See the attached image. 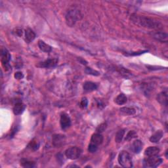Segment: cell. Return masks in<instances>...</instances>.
Listing matches in <instances>:
<instances>
[{"label": "cell", "mask_w": 168, "mask_h": 168, "mask_svg": "<svg viewBox=\"0 0 168 168\" xmlns=\"http://www.w3.org/2000/svg\"><path fill=\"white\" fill-rule=\"evenodd\" d=\"M120 110L121 113L130 116L134 115L135 112H136L135 110L133 108H131V107H122V108H120Z\"/></svg>", "instance_id": "44dd1931"}, {"label": "cell", "mask_w": 168, "mask_h": 168, "mask_svg": "<svg viewBox=\"0 0 168 168\" xmlns=\"http://www.w3.org/2000/svg\"><path fill=\"white\" fill-rule=\"evenodd\" d=\"M88 105V101L86 98H83L80 102V107L82 108H86Z\"/></svg>", "instance_id": "f1b7e54d"}, {"label": "cell", "mask_w": 168, "mask_h": 168, "mask_svg": "<svg viewBox=\"0 0 168 168\" xmlns=\"http://www.w3.org/2000/svg\"><path fill=\"white\" fill-rule=\"evenodd\" d=\"M118 72L125 78H129L131 76V73L130 72V71L124 69V68H120V69H119Z\"/></svg>", "instance_id": "cb8c5ba5"}, {"label": "cell", "mask_w": 168, "mask_h": 168, "mask_svg": "<svg viewBox=\"0 0 168 168\" xmlns=\"http://www.w3.org/2000/svg\"><path fill=\"white\" fill-rule=\"evenodd\" d=\"M39 146H40V145H39L38 142H34V141H32L30 142V146L31 147V148H32L33 150H35H35L38 149Z\"/></svg>", "instance_id": "f546056e"}, {"label": "cell", "mask_w": 168, "mask_h": 168, "mask_svg": "<svg viewBox=\"0 0 168 168\" xmlns=\"http://www.w3.org/2000/svg\"><path fill=\"white\" fill-rule=\"evenodd\" d=\"M38 47L40 49L41 51L45 52V53H49L51 51L52 48L50 45L46 44L44 41L42 40H39L38 41Z\"/></svg>", "instance_id": "ac0fdd59"}, {"label": "cell", "mask_w": 168, "mask_h": 168, "mask_svg": "<svg viewBox=\"0 0 168 168\" xmlns=\"http://www.w3.org/2000/svg\"><path fill=\"white\" fill-rule=\"evenodd\" d=\"M21 166L24 167H35V163L33 162H30L26 160H21Z\"/></svg>", "instance_id": "603a6c76"}, {"label": "cell", "mask_w": 168, "mask_h": 168, "mask_svg": "<svg viewBox=\"0 0 168 168\" xmlns=\"http://www.w3.org/2000/svg\"><path fill=\"white\" fill-rule=\"evenodd\" d=\"M65 141V137L63 135H55L53 137V144L57 147L62 146Z\"/></svg>", "instance_id": "9c48e42d"}, {"label": "cell", "mask_w": 168, "mask_h": 168, "mask_svg": "<svg viewBox=\"0 0 168 168\" xmlns=\"http://www.w3.org/2000/svg\"><path fill=\"white\" fill-rule=\"evenodd\" d=\"M97 148H98V145L93 143V142H91L88 146V151L92 153L95 152L97 151Z\"/></svg>", "instance_id": "484cf974"}, {"label": "cell", "mask_w": 168, "mask_h": 168, "mask_svg": "<svg viewBox=\"0 0 168 168\" xmlns=\"http://www.w3.org/2000/svg\"><path fill=\"white\" fill-rule=\"evenodd\" d=\"M25 109V105H23L22 102H18L13 107V113L15 115H19L22 114Z\"/></svg>", "instance_id": "9a60e30c"}, {"label": "cell", "mask_w": 168, "mask_h": 168, "mask_svg": "<svg viewBox=\"0 0 168 168\" xmlns=\"http://www.w3.org/2000/svg\"><path fill=\"white\" fill-rule=\"evenodd\" d=\"M130 20L133 24L140 27L149 28V29H159L162 28V24L158 21L151 18L137 15V14L131 15Z\"/></svg>", "instance_id": "6da1fadb"}, {"label": "cell", "mask_w": 168, "mask_h": 168, "mask_svg": "<svg viewBox=\"0 0 168 168\" xmlns=\"http://www.w3.org/2000/svg\"><path fill=\"white\" fill-rule=\"evenodd\" d=\"M106 128V124L103 123L102 124L100 125V126L96 129V131H97L98 133H101V132H103Z\"/></svg>", "instance_id": "83f0119b"}, {"label": "cell", "mask_w": 168, "mask_h": 168, "mask_svg": "<svg viewBox=\"0 0 168 168\" xmlns=\"http://www.w3.org/2000/svg\"><path fill=\"white\" fill-rule=\"evenodd\" d=\"M57 63H58V59H47L40 63V66L46 68V69H49V68H52L55 66L57 64Z\"/></svg>", "instance_id": "8fae6325"}, {"label": "cell", "mask_w": 168, "mask_h": 168, "mask_svg": "<svg viewBox=\"0 0 168 168\" xmlns=\"http://www.w3.org/2000/svg\"><path fill=\"white\" fill-rule=\"evenodd\" d=\"M15 34L17 35H19V36H21V35H23V30L21 29V28H16L15 29Z\"/></svg>", "instance_id": "d6a6232c"}, {"label": "cell", "mask_w": 168, "mask_h": 168, "mask_svg": "<svg viewBox=\"0 0 168 168\" xmlns=\"http://www.w3.org/2000/svg\"><path fill=\"white\" fill-rule=\"evenodd\" d=\"M135 136H136V133L135 131H130L126 135V141H130L133 138L135 137Z\"/></svg>", "instance_id": "4316f807"}, {"label": "cell", "mask_w": 168, "mask_h": 168, "mask_svg": "<svg viewBox=\"0 0 168 168\" xmlns=\"http://www.w3.org/2000/svg\"><path fill=\"white\" fill-rule=\"evenodd\" d=\"M157 101H158L161 105L163 106L167 105V91L161 92L157 96Z\"/></svg>", "instance_id": "7c38bea8"}, {"label": "cell", "mask_w": 168, "mask_h": 168, "mask_svg": "<svg viewBox=\"0 0 168 168\" xmlns=\"http://www.w3.org/2000/svg\"><path fill=\"white\" fill-rule=\"evenodd\" d=\"M82 15L81 12L77 9L69 10L66 15V22L69 26H74L78 21L81 19Z\"/></svg>", "instance_id": "7a4b0ae2"}, {"label": "cell", "mask_w": 168, "mask_h": 168, "mask_svg": "<svg viewBox=\"0 0 168 168\" xmlns=\"http://www.w3.org/2000/svg\"><path fill=\"white\" fill-rule=\"evenodd\" d=\"M97 89V85L93 82L86 81L84 84V89L86 91H93Z\"/></svg>", "instance_id": "d6986e66"}, {"label": "cell", "mask_w": 168, "mask_h": 168, "mask_svg": "<svg viewBox=\"0 0 168 168\" xmlns=\"http://www.w3.org/2000/svg\"><path fill=\"white\" fill-rule=\"evenodd\" d=\"M85 71V72H86L87 74L93 75V76H99V75H100V73L98 72V71L92 69L91 68H86Z\"/></svg>", "instance_id": "d4e9b609"}, {"label": "cell", "mask_w": 168, "mask_h": 168, "mask_svg": "<svg viewBox=\"0 0 168 168\" xmlns=\"http://www.w3.org/2000/svg\"><path fill=\"white\" fill-rule=\"evenodd\" d=\"M35 38V34L34 33V32L30 29V28L26 29V31H25V39H26V40L28 43H30L33 41Z\"/></svg>", "instance_id": "2e32d148"}, {"label": "cell", "mask_w": 168, "mask_h": 168, "mask_svg": "<svg viewBox=\"0 0 168 168\" xmlns=\"http://www.w3.org/2000/svg\"><path fill=\"white\" fill-rule=\"evenodd\" d=\"M125 133H126V130H121L118 131L115 137V141L116 142L119 143V142H120L121 141H122V139L124 137Z\"/></svg>", "instance_id": "7402d4cb"}, {"label": "cell", "mask_w": 168, "mask_h": 168, "mask_svg": "<svg viewBox=\"0 0 168 168\" xmlns=\"http://www.w3.org/2000/svg\"><path fill=\"white\" fill-rule=\"evenodd\" d=\"M103 142V137L100 133H95L92 135L91 139V142H93L96 145H101Z\"/></svg>", "instance_id": "4fadbf2b"}, {"label": "cell", "mask_w": 168, "mask_h": 168, "mask_svg": "<svg viewBox=\"0 0 168 168\" xmlns=\"http://www.w3.org/2000/svg\"><path fill=\"white\" fill-rule=\"evenodd\" d=\"M60 124L63 130H65V129H67L68 127L70 126L71 120L70 118L67 114L63 113L61 114V116H60Z\"/></svg>", "instance_id": "52a82bcc"}, {"label": "cell", "mask_w": 168, "mask_h": 168, "mask_svg": "<svg viewBox=\"0 0 168 168\" xmlns=\"http://www.w3.org/2000/svg\"><path fill=\"white\" fill-rule=\"evenodd\" d=\"M163 135V133L162 131H156V133H154L151 137V138H150V141H151L152 142L157 143V142H158L161 140V139L162 138Z\"/></svg>", "instance_id": "e0dca14e"}, {"label": "cell", "mask_w": 168, "mask_h": 168, "mask_svg": "<svg viewBox=\"0 0 168 168\" xmlns=\"http://www.w3.org/2000/svg\"><path fill=\"white\" fill-rule=\"evenodd\" d=\"M1 56H2V65L5 67V69L6 70L10 69L9 62L11 60V55L9 54V51L6 49H3L2 50Z\"/></svg>", "instance_id": "8992f818"}, {"label": "cell", "mask_w": 168, "mask_h": 168, "mask_svg": "<svg viewBox=\"0 0 168 168\" xmlns=\"http://www.w3.org/2000/svg\"><path fill=\"white\" fill-rule=\"evenodd\" d=\"M15 78L17 80L23 79V78H24V75L21 72H17L15 74Z\"/></svg>", "instance_id": "4dcf8cb0"}, {"label": "cell", "mask_w": 168, "mask_h": 168, "mask_svg": "<svg viewBox=\"0 0 168 168\" xmlns=\"http://www.w3.org/2000/svg\"><path fill=\"white\" fill-rule=\"evenodd\" d=\"M145 52H146V51H139V52H132V53H130L127 54V55H130V56H135V55H140L141 54H143Z\"/></svg>", "instance_id": "1f68e13d"}, {"label": "cell", "mask_w": 168, "mask_h": 168, "mask_svg": "<svg viewBox=\"0 0 168 168\" xmlns=\"http://www.w3.org/2000/svg\"><path fill=\"white\" fill-rule=\"evenodd\" d=\"M127 102V97L123 93H121L119 95L117 96V97L115 99V102L118 105H124Z\"/></svg>", "instance_id": "ffe728a7"}, {"label": "cell", "mask_w": 168, "mask_h": 168, "mask_svg": "<svg viewBox=\"0 0 168 168\" xmlns=\"http://www.w3.org/2000/svg\"><path fill=\"white\" fill-rule=\"evenodd\" d=\"M82 154V150L78 146H72L68 148L65 151V155L69 159L76 160L78 159Z\"/></svg>", "instance_id": "5b68a950"}, {"label": "cell", "mask_w": 168, "mask_h": 168, "mask_svg": "<svg viewBox=\"0 0 168 168\" xmlns=\"http://www.w3.org/2000/svg\"><path fill=\"white\" fill-rule=\"evenodd\" d=\"M159 148L156 146H150L147 148L145 151V155L147 157H152L158 156L160 152Z\"/></svg>", "instance_id": "30bf717a"}, {"label": "cell", "mask_w": 168, "mask_h": 168, "mask_svg": "<svg viewBox=\"0 0 168 168\" xmlns=\"http://www.w3.org/2000/svg\"><path fill=\"white\" fill-rule=\"evenodd\" d=\"M118 160V162L121 166L124 167H133V162H132L131 156L126 151H123L120 152Z\"/></svg>", "instance_id": "3957f363"}, {"label": "cell", "mask_w": 168, "mask_h": 168, "mask_svg": "<svg viewBox=\"0 0 168 168\" xmlns=\"http://www.w3.org/2000/svg\"><path fill=\"white\" fill-rule=\"evenodd\" d=\"M132 151H133L135 153L139 154L141 151L142 148V143L140 140H136L135 141L131 146Z\"/></svg>", "instance_id": "5bb4252c"}, {"label": "cell", "mask_w": 168, "mask_h": 168, "mask_svg": "<svg viewBox=\"0 0 168 168\" xmlns=\"http://www.w3.org/2000/svg\"><path fill=\"white\" fill-rule=\"evenodd\" d=\"M152 36L153 38H154L156 40L159 41L160 42L167 43L168 40V35L166 33H165V32H154V33H152Z\"/></svg>", "instance_id": "ba28073f"}, {"label": "cell", "mask_w": 168, "mask_h": 168, "mask_svg": "<svg viewBox=\"0 0 168 168\" xmlns=\"http://www.w3.org/2000/svg\"><path fill=\"white\" fill-rule=\"evenodd\" d=\"M162 159L158 156L147 157L143 160V167L148 168L156 167L159 166L162 163Z\"/></svg>", "instance_id": "277c9868"}]
</instances>
